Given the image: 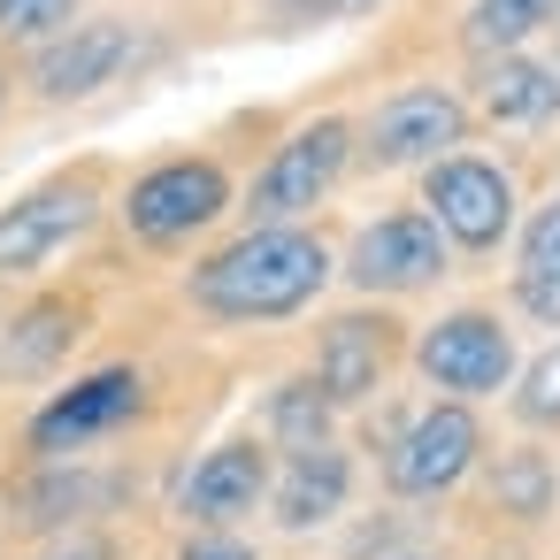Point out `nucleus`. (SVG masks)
<instances>
[{
  "mask_svg": "<svg viewBox=\"0 0 560 560\" xmlns=\"http://www.w3.org/2000/svg\"><path fill=\"white\" fill-rule=\"evenodd\" d=\"M108 208H116V170L101 154H85L70 170H47L39 185H24L0 208V277H39L47 261L85 246Z\"/></svg>",
  "mask_w": 560,
  "mask_h": 560,
  "instance_id": "20e7f679",
  "label": "nucleus"
},
{
  "mask_svg": "<svg viewBox=\"0 0 560 560\" xmlns=\"http://www.w3.org/2000/svg\"><path fill=\"white\" fill-rule=\"evenodd\" d=\"M85 330H93V307H85L78 292H39L32 307L9 315V330H0V376H9V384L55 376V369L78 353Z\"/></svg>",
  "mask_w": 560,
  "mask_h": 560,
  "instance_id": "dca6fc26",
  "label": "nucleus"
},
{
  "mask_svg": "<svg viewBox=\"0 0 560 560\" xmlns=\"http://www.w3.org/2000/svg\"><path fill=\"white\" fill-rule=\"evenodd\" d=\"M147 415V369L108 361L93 376H70V392H47L39 415L24 422V453L32 460H85L101 438L131 430Z\"/></svg>",
  "mask_w": 560,
  "mask_h": 560,
  "instance_id": "9b49d317",
  "label": "nucleus"
},
{
  "mask_svg": "<svg viewBox=\"0 0 560 560\" xmlns=\"http://www.w3.org/2000/svg\"><path fill=\"white\" fill-rule=\"evenodd\" d=\"M269 483H277V445L261 430H238V438H215L185 468L177 514H185V529H238V522L269 514Z\"/></svg>",
  "mask_w": 560,
  "mask_h": 560,
  "instance_id": "ddd939ff",
  "label": "nucleus"
},
{
  "mask_svg": "<svg viewBox=\"0 0 560 560\" xmlns=\"http://www.w3.org/2000/svg\"><path fill=\"white\" fill-rule=\"evenodd\" d=\"M514 277H560V192L522 215V231H514Z\"/></svg>",
  "mask_w": 560,
  "mask_h": 560,
  "instance_id": "5701e85b",
  "label": "nucleus"
},
{
  "mask_svg": "<svg viewBox=\"0 0 560 560\" xmlns=\"http://www.w3.org/2000/svg\"><path fill=\"white\" fill-rule=\"evenodd\" d=\"M506 407H514V422H522V430H560V346H545V353L514 376Z\"/></svg>",
  "mask_w": 560,
  "mask_h": 560,
  "instance_id": "4be33fe9",
  "label": "nucleus"
},
{
  "mask_svg": "<svg viewBox=\"0 0 560 560\" xmlns=\"http://www.w3.org/2000/svg\"><path fill=\"white\" fill-rule=\"evenodd\" d=\"M238 215V177L223 170V154L208 147H177V154H154L139 177L116 185V223L131 246L147 254H185L200 246L208 231H223Z\"/></svg>",
  "mask_w": 560,
  "mask_h": 560,
  "instance_id": "f03ea898",
  "label": "nucleus"
},
{
  "mask_svg": "<svg viewBox=\"0 0 560 560\" xmlns=\"http://www.w3.org/2000/svg\"><path fill=\"white\" fill-rule=\"evenodd\" d=\"M415 376L438 392V399H460V407H476V399H499V392H514V376H522V361H514V330L491 315V307H445L438 323H422L415 330Z\"/></svg>",
  "mask_w": 560,
  "mask_h": 560,
  "instance_id": "1a4fd4ad",
  "label": "nucleus"
},
{
  "mask_svg": "<svg viewBox=\"0 0 560 560\" xmlns=\"http://www.w3.org/2000/svg\"><path fill=\"white\" fill-rule=\"evenodd\" d=\"M384 460V491L392 499H407V506H438V499H453L476 468H483V422H476V407H460V399H422L384 445H376Z\"/></svg>",
  "mask_w": 560,
  "mask_h": 560,
  "instance_id": "0eeeda50",
  "label": "nucleus"
},
{
  "mask_svg": "<svg viewBox=\"0 0 560 560\" xmlns=\"http://www.w3.org/2000/svg\"><path fill=\"white\" fill-rule=\"evenodd\" d=\"M353 177V116H338V108H323V116H307V124H292L277 147H269V162L238 185V231H300V223H315L323 208H330V192Z\"/></svg>",
  "mask_w": 560,
  "mask_h": 560,
  "instance_id": "7ed1b4c3",
  "label": "nucleus"
},
{
  "mask_svg": "<svg viewBox=\"0 0 560 560\" xmlns=\"http://www.w3.org/2000/svg\"><path fill=\"white\" fill-rule=\"evenodd\" d=\"M170 560H261V545L246 529H185Z\"/></svg>",
  "mask_w": 560,
  "mask_h": 560,
  "instance_id": "b1692460",
  "label": "nucleus"
},
{
  "mask_svg": "<svg viewBox=\"0 0 560 560\" xmlns=\"http://www.w3.org/2000/svg\"><path fill=\"white\" fill-rule=\"evenodd\" d=\"M376 560H438V552H376Z\"/></svg>",
  "mask_w": 560,
  "mask_h": 560,
  "instance_id": "cd10ccee",
  "label": "nucleus"
},
{
  "mask_svg": "<svg viewBox=\"0 0 560 560\" xmlns=\"http://www.w3.org/2000/svg\"><path fill=\"white\" fill-rule=\"evenodd\" d=\"M330 284H338V246L323 223H300V231H231L185 269L177 292L215 330H269L307 315Z\"/></svg>",
  "mask_w": 560,
  "mask_h": 560,
  "instance_id": "f257e3e1",
  "label": "nucleus"
},
{
  "mask_svg": "<svg viewBox=\"0 0 560 560\" xmlns=\"http://www.w3.org/2000/svg\"><path fill=\"white\" fill-rule=\"evenodd\" d=\"M422 208L438 215L445 246L453 254H499L514 246L522 231V192H514V170L491 162V154H445L438 170H422Z\"/></svg>",
  "mask_w": 560,
  "mask_h": 560,
  "instance_id": "f8f14e48",
  "label": "nucleus"
},
{
  "mask_svg": "<svg viewBox=\"0 0 560 560\" xmlns=\"http://www.w3.org/2000/svg\"><path fill=\"white\" fill-rule=\"evenodd\" d=\"M468 108L491 124V131H545L552 116H560V62H545V55H491V62H476V78H468Z\"/></svg>",
  "mask_w": 560,
  "mask_h": 560,
  "instance_id": "2eb2a0df",
  "label": "nucleus"
},
{
  "mask_svg": "<svg viewBox=\"0 0 560 560\" xmlns=\"http://www.w3.org/2000/svg\"><path fill=\"white\" fill-rule=\"evenodd\" d=\"M147 55H154V39L139 16H85L24 62V85L39 108H78V101H101L108 85H124Z\"/></svg>",
  "mask_w": 560,
  "mask_h": 560,
  "instance_id": "9d476101",
  "label": "nucleus"
},
{
  "mask_svg": "<svg viewBox=\"0 0 560 560\" xmlns=\"http://www.w3.org/2000/svg\"><path fill=\"white\" fill-rule=\"evenodd\" d=\"M514 307L537 315L545 330H560V277H514Z\"/></svg>",
  "mask_w": 560,
  "mask_h": 560,
  "instance_id": "a878e982",
  "label": "nucleus"
},
{
  "mask_svg": "<svg viewBox=\"0 0 560 560\" xmlns=\"http://www.w3.org/2000/svg\"><path fill=\"white\" fill-rule=\"evenodd\" d=\"M353 483H361V460L346 438L315 445V453H277V483H269V529L284 537H315L330 529L346 506H353Z\"/></svg>",
  "mask_w": 560,
  "mask_h": 560,
  "instance_id": "4468645a",
  "label": "nucleus"
},
{
  "mask_svg": "<svg viewBox=\"0 0 560 560\" xmlns=\"http://www.w3.org/2000/svg\"><path fill=\"white\" fill-rule=\"evenodd\" d=\"M261 438H269L277 453H315V445L338 438V407L323 399V384H315L307 369L284 376V384L261 399Z\"/></svg>",
  "mask_w": 560,
  "mask_h": 560,
  "instance_id": "6ab92c4d",
  "label": "nucleus"
},
{
  "mask_svg": "<svg viewBox=\"0 0 560 560\" xmlns=\"http://www.w3.org/2000/svg\"><path fill=\"white\" fill-rule=\"evenodd\" d=\"M307 16H369V9H384V0H300Z\"/></svg>",
  "mask_w": 560,
  "mask_h": 560,
  "instance_id": "bb28decb",
  "label": "nucleus"
},
{
  "mask_svg": "<svg viewBox=\"0 0 560 560\" xmlns=\"http://www.w3.org/2000/svg\"><path fill=\"white\" fill-rule=\"evenodd\" d=\"M453 277V246H445V231H438V215L415 200V208H392V215H376V223H361L346 246H338V284L353 292V300H376V307H392V300H415V292H438Z\"/></svg>",
  "mask_w": 560,
  "mask_h": 560,
  "instance_id": "423d86ee",
  "label": "nucleus"
},
{
  "mask_svg": "<svg viewBox=\"0 0 560 560\" xmlns=\"http://www.w3.org/2000/svg\"><path fill=\"white\" fill-rule=\"evenodd\" d=\"M32 560H124L108 529H70V537H47Z\"/></svg>",
  "mask_w": 560,
  "mask_h": 560,
  "instance_id": "393cba45",
  "label": "nucleus"
},
{
  "mask_svg": "<svg viewBox=\"0 0 560 560\" xmlns=\"http://www.w3.org/2000/svg\"><path fill=\"white\" fill-rule=\"evenodd\" d=\"M483 491L506 522H545L560 499V468L545 445H499V453H483Z\"/></svg>",
  "mask_w": 560,
  "mask_h": 560,
  "instance_id": "a211bd4d",
  "label": "nucleus"
},
{
  "mask_svg": "<svg viewBox=\"0 0 560 560\" xmlns=\"http://www.w3.org/2000/svg\"><path fill=\"white\" fill-rule=\"evenodd\" d=\"M108 499H116V476H101V468H85V460H39L32 468V483L16 491V529H32V537H70V529H93L101 514H108Z\"/></svg>",
  "mask_w": 560,
  "mask_h": 560,
  "instance_id": "f3484780",
  "label": "nucleus"
},
{
  "mask_svg": "<svg viewBox=\"0 0 560 560\" xmlns=\"http://www.w3.org/2000/svg\"><path fill=\"white\" fill-rule=\"evenodd\" d=\"M476 131V108L460 85L415 78L399 93H384L369 116H353V170L369 177H407V170H438L445 154H460Z\"/></svg>",
  "mask_w": 560,
  "mask_h": 560,
  "instance_id": "39448f33",
  "label": "nucleus"
},
{
  "mask_svg": "<svg viewBox=\"0 0 560 560\" xmlns=\"http://www.w3.org/2000/svg\"><path fill=\"white\" fill-rule=\"evenodd\" d=\"M70 24H85V0H0V47H55Z\"/></svg>",
  "mask_w": 560,
  "mask_h": 560,
  "instance_id": "412c9836",
  "label": "nucleus"
},
{
  "mask_svg": "<svg viewBox=\"0 0 560 560\" xmlns=\"http://www.w3.org/2000/svg\"><path fill=\"white\" fill-rule=\"evenodd\" d=\"M552 24H560V0H476L468 24H460V47L476 62H491V55H522Z\"/></svg>",
  "mask_w": 560,
  "mask_h": 560,
  "instance_id": "aec40b11",
  "label": "nucleus"
},
{
  "mask_svg": "<svg viewBox=\"0 0 560 560\" xmlns=\"http://www.w3.org/2000/svg\"><path fill=\"white\" fill-rule=\"evenodd\" d=\"M415 353V330L399 323V307H376V300H353V307H330L315 323V353H307V376L323 384V399L338 415L384 399L392 369Z\"/></svg>",
  "mask_w": 560,
  "mask_h": 560,
  "instance_id": "6e6552de",
  "label": "nucleus"
},
{
  "mask_svg": "<svg viewBox=\"0 0 560 560\" xmlns=\"http://www.w3.org/2000/svg\"><path fill=\"white\" fill-rule=\"evenodd\" d=\"M9 85H16V78H9V55H0V101H9Z\"/></svg>",
  "mask_w": 560,
  "mask_h": 560,
  "instance_id": "c85d7f7f",
  "label": "nucleus"
}]
</instances>
